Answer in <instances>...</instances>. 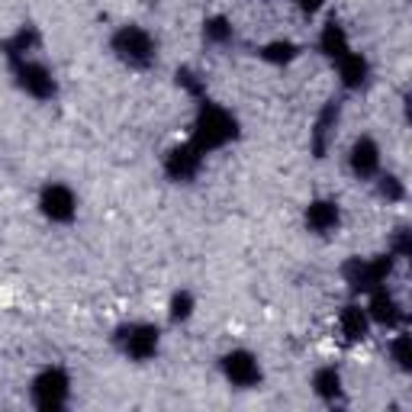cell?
<instances>
[{
	"label": "cell",
	"instance_id": "6da1fadb",
	"mask_svg": "<svg viewBox=\"0 0 412 412\" xmlns=\"http://www.w3.org/2000/svg\"><path fill=\"white\" fill-rule=\"evenodd\" d=\"M16 303V290L10 283H0V309H10Z\"/></svg>",
	"mask_w": 412,
	"mask_h": 412
}]
</instances>
